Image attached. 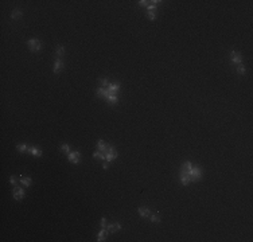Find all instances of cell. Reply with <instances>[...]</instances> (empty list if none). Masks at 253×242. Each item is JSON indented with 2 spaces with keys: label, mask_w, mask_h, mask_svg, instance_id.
<instances>
[{
  "label": "cell",
  "mask_w": 253,
  "mask_h": 242,
  "mask_svg": "<svg viewBox=\"0 0 253 242\" xmlns=\"http://www.w3.org/2000/svg\"><path fill=\"white\" fill-rule=\"evenodd\" d=\"M189 174V178H190V182H199V180L202 179V176H203V171H202V168L199 167H193L187 171Z\"/></svg>",
  "instance_id": "obj_1"
},
{
  "label": "cell",
  "mask_w": 253,
  "mask_h": 242,
  "mask_svg": "<svg viewBox=\"0 0 253 242\" xmlns=\"http://www.w3.org/2000/svg\"><path fill=\"white\" fill-rule=\"evenodd\" d=\"M27 45H28L30 51H34V53H37V51H39L42 49V42L39 39H35V38L28 39V41H27Z\"/></svg>",
  "instance_id": "obj_2"
},
{
  "label": "cell",
  "mask_w": 253,
  "mask_h": 242,
  "mask_svg": "<svg viewBox=\"0 0 253 242\" xmlns=\"http://www.w3.org/2000/svg\"><path fill=\"white\" fill-rule=\"evenodd\" d=\"M116 158H117V151H116V148L108 144V148H106V151H105V160H106V162L109 163V162L115 160Z\"/></svg>",
  "instance_id": "obj_3"
},
{
  "label": "cell",
  "mask_w": 253,
  "mask_h": 242,
  "mask_svg": "<svg viewBox=\"0 0 253 242\" xmlns=\"http://www.w3.org/2000/svg\"><path fill=\"white\" fill-rule=\"evenodd\" d=\"M79 158H81V153H79L78 151H71L70 153L67 155V159H69V162L73 164H78L79 163Z\"/></svg>",
  "instance_id": "obj_4"
},
{
  "label": "cell",
  "mask_w": 253,
  "mask_h": 242,
  "mask_svg": "<svg viewBox=\"0 0 253 242\" xmlns=\"http://www.w3.org/2000/svg\"><path fill=\"white\" fill-rule=\"evenodd\" d=\"M24 198V190L19 186H15L14 187V199L15 200H22Z\"/></svg>",
  "instance_id": "obj_5"
},
{
  "label": "cell",
  "mask_w": 253,
  "mask_h": 242,
  "mask_svg": "<svg viewBox=\"0 0 253 242\" xmlns=\"http://www.w3.org/2000/svg\"><path fill=\"white\" fill-rule=\"evenodd\" d=\"M230 61L234 65H240V63H242V57L238 51H232L230 53Z\"/></svg>",
  "instance_id": "obj_6"
},
{
  "label": "cell",
  "mask_w": 253,
  "mask_h": 242,
  "mask_svg": "<svg viewBox=\"0 0 253 242\" xmlns=\"http://www.w3.org/2000/svg\"><path fill=\"white\" fill-rule=\"evenodd\" d=\"M63 61H62V58H57L55 59V62H54V67H53V71H54L55 74H58L59 71L62 70L63 69Z\"/></svg>",
  "instance_id": "obj_7"
},
{
  "label": "cell",
  "mask_w": 253,
  "mask_h": 242,
  "mask_svg": "<svg viewBox=\"0 0 253 242\" xmlns=\"http://www.w3.org/2000/svg\"><path fill=\"white\" fill-rule=\"evenodd\" d=\"M106 229H108L109 233H117V231H120V230H121V225L119 223V222L109 223V225H106Z\"/></svg>",
  "instance_id": "obj_8"
},
{
  "label": "cell",
  "mask_w": 253,
  "mask_h": 242,
  "mask_svg": "<svg viewBox=\"0 0 253 242\" xmlns=\"http://www.w3.org/2000/svg\"><path fill=\"white\" fill-rule=\"evenodd\" d=\"M108 92H109V94H117V93L120 92V84H119V82H115V84H109Z\"/></svg>",
  "instance_id": "obj_9"
},
{
  "label": "cell",
  "mask_w": 253,
  "mask_h": 242,
  "mask_svg": "<svg viewBox=\"0 0 253 242\" xmlns=\"http://www.w3.org/2000/svg\"><path fill=\"white\" fill-rule=\"evenodd\" d=\"M108 229L106 227H101V230H100V233L97 234V241L98 242H102L106 239V235H108Z\"/></svg>",
  "instance_id": "obj_10"
},
{
  "label": "cell",
  "mask_w": 253,
  "mask_h": 242,
  "mask_svg": "<svg viewBox=\"0 0 253 242\" xmlns=\"http://www.w3.org/2000/svg\"><path fill=\"white\" fill-rule=\"evenodd\" d=\"M96 94H97L98 97H101V98H106V97L109 96L108 88H101V86H100V88L96 90Z\"/></svg>",
  "instance_id": "obj_11"
},
{
  "label": "cell",
  "mask_w": 253,
  "mask_h": 242,
  "mask_svg": "<svg viewBox=\"0 0 253 242\" xmlns=\"http://www.w3.org/2000/svg\"><path fill=\"white\" fill-rule=\"evenodd\" d=\"M137 213H139V215H140L141 218H148L149 215H151V211H149L148 207H139Z\"/></svg>",
  "instance_id": "obj_12"
},
{
  "label": "cell",
  "mask_w": 253,
  "mask_h": 242,
  "mask_svg": "<svg viewBox=\"0 0 253 242\" xmlns=\"http://www.w3.org/2000/svg\"><path fill=\"white\" fill-rule=\"evenodd\" d=\"M106 148H108V144L104 141V140H101L100 139L98 141H97V149L101 151L102 153H105V151H106Z\"/></svg>",
  "instance_id": "obj_13"
},
{
  "label": "cell",
  "mask_w": 253,
  "mask_h": 242,
  "mask_svg": "<svg viewBox=\"0 0 253 242\" xmlns=\"http://www.w3.org/2000/svg\"><path fill=\"white\" fill-rule=\"evenodd\" d=\"M28 152L33 155V156H35V158H41L42 156V151L38 149L37 147H28Z\"/></svg>",
  "instance_id": "obj_14"
},
{
  "label": "cell",
  "mask_w": 253,
  "mask_h": 242,
  "mask_svg": "<svg viewBox=\"0 0 253 242\" xmlns=\"http://www.w3.org/2000/svg\"><path fill=\"white\" fill-rule=\"evenodd\" d=\"M105 100H106V102H108V104L116 105L117 102H119V97H117V94H109Z\"/></svg>",
  "instance_id": "obj_15"
},
{
  "label": "cell",
  "mask_w": 253,
  "mask_h": 242,
  "mask_svg": "<svg viewBox=\"0 0 253 242\" xmlns=\"http://www.w3.org/2000/svg\"><path fill=\"white\" fill-rule=\"evenodd\" d=\"M19 180H20V183L23 184V186H26V187H30V186L33 184V180L30 179V178H24V176H20V178H19Z\"/></svg>",
  "instance_id": "obj_16"
},
{
  "label": "cell",
  "mask_w": 253,
  "mask_h": 242,
  "mask_svg": "<svg viewBox=\"0 0 253 242\" xmlns=\"http://www.w3.org/2000/svg\"><path fill=\"white\" fill-rule=\"evenodd\" d=\"M22 15H23V14H22L20 9H14L12 14H11V18H12V19H15V20H18V19H20V18H22Z\"/></svg>",
  "instance_id": "obj_17"
},
{
  "label": "cell",
  "mask_w": 253,
  "mask_h": 242,
  "mask_svg": "<svg viewBox=\"0 0 253 242\" xmlns=\"http://www.w3.org/2000/svg\"><path fill=\"white\" fill-rule=\"evenodd\" d=\"M93 158L100 159V160H105V153H102V152H101V151H98V149H96L94 153H93Z\"/></svg>",
  "instance_id": "obj_18"
},
{
  "label": "cell",
  "mask_w": 253,
  "mask_h": 242,
  "mask_svg": "<svg viewBox=\"0 0 253 242\" xmlns=\"http://www.w3.org/2000/svg\"><path fill=\"white\" fill-rule=\"evenodd\" d=\"M149 221L155 222V223H159L162 219H160V215H158V214H151V215H149Z\"/></svg>",
  "instance_id": "obj_19"
},
{
  "label": "cell",
  "mask_w": 253,
  "mask_h": 242,
  "mask_svg": "<svg viewBox=\"0 0 253 242\" xmlns=\"http://www.w3.org/2000/svg\"><path fill=\"white\" fill-rule=\"evenodd\" d=\"M63 54H65V47H63L62 45H58V46H57V55H58V58L63 57Z\"/></svg>",
  "instance_id": "obj_20"
},
{
  "label": "cell",
  "mask_w": 253,
  "mask_h": 242,
  "mask_svg": "<svg viewBox=\"0 0 253 242\" xmlns=\"http://www.w3.org/2000/svg\"><path fill=\"white\" fill-rule=\"evenodd\" d=\"M237 71H238V74H246V67L244 66V63L237 65Z\"/></svg>",
  "instance_id": "obj_21"
},
{
  "label": "cell",
  "mask_w": 253,
  "mask_h": 242,
  "mask_svg": "<svg viewBox=\"0 0 253 242\" xmlns=\"http://www.w3.org/2000/svg\"><path fill=\"white\" fill-rule=\"evenodd\" d=\"M61 151H62L63 153H66V155H69L71 152V149H70V147H69V144H62L61 145Z\"/></svg>",
  "instance_id": "obj_22"
},
{
  "label": "cell",
  "mask_w": 253,
  "mask_h": 242,
  "mask_svg": "<svg viewBox=\"0 0 253 242\" xmlns=\"http://www.w3.org/2000/svg\"><path fill=\"white\" fill-rule=\"evenodd\" d=\"M145 18H147L148 20H155V18H156V15H155V11H147V14H145Z\"/></svg>",
  "instance_id": "obj_23"
},
{
  "label": "cell",
  "mask_w": 253,
  "mask_h": 242,
  "mask_svg": "<svg viewBox=\"0 0 253 242\" xmlns=\"http://www.w3.org/2000/svg\"><path fill=\"white\" fill-rule=\"evenodd\" d=\"M100 85H101V88H108L109 86V82H108V78H100Z\"/></svg>",
  "instance_id": "obj_24"
},
{
  "label": "cell",
  "mask_w": 253,
  "mask_h": 242,
  "mask_svg": "<svg viewBox=\"0 0 253 242\" xmlns=\"http://www.w3.org/2000/svg\"><path fill=\"white\" fill-rule=\"evenodd\" d=\"M16 149L19 151V152H26V151H28V147L26 145V144H18Z\"/></svg>",
  "instance_id": "obj_25"
},
{
  "label": "cell",
  "mask_w": 253,
  "mask_h": 242,
  "mask_svg": "<svg viewBox=\"0 0 253 242\" xmlns=\"http://www.w3.org/2000/svg\"><path fill=\"white\" fill-rule=\"evenodd\" d=\"M156 8H158L156 4H151V3H149L148 7H147V11H156Z\"/></svg>",
  "instance_id": "obj_26"
},
{
  "label": "cell",
  "mask_w": 253,
  "mask_h": 242,
  "mask_svg": "<svg viewBox=\"0 0 253 242\" xmlns=\"http://www.w3.org/2000/svg\"><path fill=\"white\" fill-rule=\"evenodd\" d=\"M149 4V1H147V0H140L139 1V5H141V7H148Z\"/></svg>",
  "instance_id": "obj_27"
},
{
  "label": "cell",
  "mask_w": 253,
  "mask_h": 242,
  "mask_svg": "<svg viewBox=\"0 0 253 242\" xmlns=\"http://www.w3.org/2000/svg\"><path fill=\"white\" fill-rule=\"evenodd\" d=\"M9 183L12 184V186H18V184H16V178H15L14 175L11 176V178H9Z\"/></svg>",
  "instance_id": "obj_28"
},
{
  "label": "cell",
  "mask_w": 253,
  "mask_h": 242,
  "mask_svg": "<svg viewBox=\"0 0 253 242\" xmlns=\"http://www.w3.org/2000/svg\"><path fill=\"white\" fill-rule=\"evenodd\" d=\"M106 225H108V223H106V218L102 217L101 218V227H106Z\"/></svg>",
  "instance_id": "obj_29"
},
{
  "label": "cell",
  "mask_w": 253,
  "mask_h": 242,
  "mask_svg": "<svg viewBox=\"0 0 253 242\" xmlns=\"http://www.w3.org/2000/svg\"><path fill=\"white\" fill-rule=\"evenodd\" d=\"M108 167H109L108 162H106V160H104V163H102V168H104V170H108Z\"/></svg>",
  "instance_id": "obj_30"
}]
</instances>
